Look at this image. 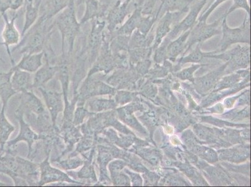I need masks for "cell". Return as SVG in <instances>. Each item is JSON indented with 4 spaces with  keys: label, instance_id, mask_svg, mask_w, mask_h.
Returning a JSON list of instances; mask_svg holds the SVG:
<instances>
[{
    "label": "cell",
    "instance_id": "6da1fadb",
    "mask_svg": "<svg viewBox=\"0 0 251 187\" xmlns=\"http://www.w3.org/2000/svg\"><path fill=\"white\" fill-rule=\"evenodd\" d=\"M226 15H223L222 22H221V33H222V40H221V48L225 50L229 46L237 43H246L251 44V17L247 15L244 18L243 24L238 28H230L227 23Z\"/></svg>",
    "mask_w": 251,
    "mask_h": 187
},
{
    "label": "cell",
    "instance_id": "7a4b0ae2",
    "mask_svg": "<svg viewBox=\"0 0 251 187\" xmlns=\"http://www.w3.org/2000/svg\"><path fill=\"white\" fill-rule=\"evenodd\" d=\"M223 18V15L216 20L211 24H207L206 22L197 21L195 26L190 29L186 46L190 48L196 43L205 42L214 36L220 35V24Z\"/></svg>",
    "mask_w": 251,
    "mask_h": 187
},
{
    "label": "cell",
    "instance_id": "3957f363",
    "mask_svg": "<svg viewBox=\"0 0 251 187\" xmlns=\"http://www.w3.org/2000/svg\"><path fill=\"white\" fill-rule=\"evenodd\" d=\"M207 1L208 0H201L191 6L189 8L188 14L181 22L174 25L167 37L171 40H174L184 32L190 30L197 22L198 16Z\"/></svg>",
    "mask_w": 251,
    "mask_h": 187
},
{
    "label": "cell",
    "instance_id": "277c9868",
    "mask_svg": "<svg viewBox=\"0 0 251 187\" xmlns=\"http://www.w3.org/2000/svg\"><path fill=\"white\" fill-rule=\"evenodd\" d=\"M184 13L181 12H166L162 16L157 25L154 33V47H157L168 35L172 29L173 24L179 22V18Z\"/></svg>",
    "mask_w": 251,
    "mask_h": 187
},
{
    "label": "cell",
    "instance_id": "5b68a950",
    "mask_svg": "<svg viewBox=\"0 0 251 187\" xmlns=\"http://www.w3.org/2000/svg\"><path fill=\"white\" fill-rule=\"evenodd\" d=\"M58 24L64 37L69 40H74L79 26L77 23L74 10L72 7H70L59 17Z\"/></svg>",
    "mask_w": 251,
    "mask_h": 187
},
{
    "label": "cell",
    "instance_id": "8992f818",
    "mask_svg": "<svg viewBox=\"0 0 251 187\" xmlns=\"http://www.w3.org/2000/svg\"><path fill=\"white\" fill-rule=\"evenodd\" d=\"M195 0H162L158 10L156 13V17L158 19L160 15L163 16L168 12L188 13L189 6Z\"/></svg>",
    "mask_w": 251,
    "mask_h": 187
},
{
    "label": "cell",
    "instance_id": "52a82bcc",
    "mask_svg": "<svg viewBox=\"0 0 251 187\" xmlns=\"http://www.w3.org/2000/svg\"><path fill=\"white\" fill-rule=\"evenodd\" d=\"M129 3L128 1L122 2L119 0L115 7L112 9L108 17L109 29H111V31H113L116 26L122 24L124 21L126 17L128 14L127 6Z\"/></svg>",
    "mask_w": 251,
    "mask_h": 187
},
{
    "label": "cell",
    "instance_id": "ba28073f",
    "mask_svg": "<svg viewBox=\"0 0 251 187\" xmlns=\"http://www.w3.org/2000/svg\"><path fill=\"white\" fill-rule=\"evenodd\" d=\"M143 17L142 8L136 4L135 10L133 14L126 22L125 23L120 27L117 31L118 35L130 36L134 31L138 28L141 17Z\"/></svg>",
    "mask_w": 251,
    "mask_h": 187
},
{
    "label": "cell",
    "instance_id": "9c48e42d",
    "mask_svg": "<svg viewBox=\"0 0 251 187\" xmlns=\"http://www.w3.org/2000/svg\"><path fill=\"white\" fill-rule=\"evenodd\" d=\"M189 33H190V30L187 31L178 36L173 42L171 41L167 47L169 55L175 57L181 53L182 50L186 47Z\"/></svg>",
    "mask_w": 251,
    "mask_h": 187
},
{
    "label": "cell",
    "instance_id": "30bf717a",
    "mask_svg": "<svg viewBox=\"0 0 251 187\" xmlns=\"http://www.w3.org/2000/svg\"><path fill=\"white\" fill-rule=\"evenodd\" d=\"M154 40V34L150 33V35L149 34L148 36H146L136 29L130 36L129 45L132 47H146L151 44Z\"/></svg>",
    "mask_w": 251,
    "mask_h": 187
},
{
    "label": "cell",
    "instance_id": "8fae6325",
    "mask_svg": "<svg viewBox=\"0 0 251 187\" xmlns=\"http://www.w3.org/2000/svg\"><path fill=\"white\" fill-rule=\"evenodd\" d=\"M42 55L43 53L37 54V55H27L25 57L17 67L29 70V71H35L42 65Z\"/></svg>",
    "mask_w": 251,
    "mask_h": 187
},
{
    "label": "cell",
    "instance_id": "7c38bea8",
    "mask_svg": "<svg viewBox=\"0 0 251 187\" xmlns=\"http://www.w3.org/2000/svg\"><path fill=\"white\" fill-rule=\"evenodd\" d=\"M3 38L5 44L7 46L16 44L19 40V33L14 25V19L7 23L3 32Z\"/></svg>",
    "mask_w": 251,
    "mask_h": 187
},
{
    "label": "cell",
    "instance_id": "4fadbf2b",
    "mask_svg": "<svg viewBox=\"0 0 251 187\" xmlns=\"http://www.w3.org/2000/svg\"><path fill=\"white\" fill-rule=\"evenodd\" d=\"M4 107L5 106L4 105L1 113L0 114V143H1L2 147L7 140L11 132L14 130V127L8 122L4 117Z\"/></svg>",
    "mask_w": 251,
    "mask_h": 187
},
{
    "label": "cell",
    "instance_id": "5bb4252c",
    "mask_svg": "<svg viewBox=\"0 0 251 187\" xmlns=\"http://www.w3.org/2000/svg\"><path fill=\"white\" fill-rule=\"evenodd\" d=\"M157 20V18L156 15H143L137 29H138L143 35L148 36L151 31L152 27H153Z\"/></svg>",
    "mask_w": 251,
    "mask_h": 187
},
{
    "label": "cell",
    "instance_id": "9a60e30c",
    "mask_svg": "<svg viewBox=\"0 0 251 187\" xmlns=\"http://www.w3.org/2000/svg\"><path fill=\"white\" fill-rule=\"evenodd\" d=\"M232 1H233V4L230 6L229 10L225 12V14L227 17L237 9H243L246 11L249 17H251V6L249 3V0H232Z\"/></svg>",
    "mask_w": 251,
    "mask_h": 187
},
{
    "label": "cell",
    "instance_id": "2e32d148",
    "mask_svg": "<svg viewBox=\"0 0 251 187\" xmlns=\"http://www.w3.org/2000/svg\"><path fill=\"white\" fill-rule=\"evenodd\" d=\"M38 16V9L33 7L31 3L27 7L26 22H25L24 33L28 29L31 24L35 22Z\"/></svg>",
    "mask_w": 251,
    "mask_h": 187
},
{
    "label": "cell",
    "instance_id": "e0dca14e",
    "mask_svg": "<svg viewBox=\"0 0 251 187\" xmlns=\"http://www.w3.org/2000/svg\"><path fill=\"white\" fill-rule=\"evenodd\" d=\"M68 0H50L48 17H51L67 6Z\"/></svg>",
    "mask_w": 251,
    "mask_h": 187
},
{
    "label": "cell",
    "instance_id": "ac0fdd59",
    "mask_svg": "<svg viewBox=\"0 0 251 187\" xmlns=\"http://www.w3.org/2000/svg\"><path fill=\"white\" fill-rule=\"evenodd\" d=\"M43 42H44V36L42 32L37 31L31 36L28 47L31 50L37 49L43 45Z\"/></svg>",
    "mask_w": 251,
    "mask_h": 187
},
{
    "label": "cell",
    "instance_id": "d6986e66",
    "mask_svg": "<svg viewBox=\"0 0 251 187\" xmlns=\"http://www.w3.org/2000/svg\"><path fill=\"white\" fill-rule=\"evenodd\" d=\"M204 56H207L206 54H204L202 53L201 51V49L200 48V44L197 46L196 47L195 51H193L192 53L189 54L188 56L186 57L183 59V62H199L201 61V59H202V57Z\"/></svg>",
    "mask_w": 251,
    "mask_h": 187
},
{
    "label": "cell",
    "instance_id": "ffe728a7",
    "mask_svg": "<svg viewBox=\"0 0 251 187\" xmlns=\"http://www.w3.org/2000/svg\"><path fill=\"white\" fill-rule=\"evenodd\" d=\"M28 79L29 76L26 73L17 71L13 77V83L14 86L23 87V84H26L28 83Z\"/></svg>",
    "mask_w": 251,
    "mask_h": 187
},
{
    "label": "cell",
    "instance_id": "44dd1931",
    "mask_svg": "<svg viewBox=\"0 0 251 187\" xmlns=\"http://www.w3.org/2000/svg\"><path fill=\"white\" fill-rule=\"evenodd\" d=\"M226 1V0H215V1H214V3L211 4V6H210L208 10H207L206 12H204L201 16L198 21L206 22L207 18H209L211 13H213V11L215 10L221 4H222Z\"/></svg>",
    "mask_w": 251,
    "mask_h": 187
},
{
    "label": "cell",
    "instance_id": "7402d4cb",
    "mask_svg": "<svg viewBox=\"0 0 251 187\" xmlns=\"http://www.w3.org/2000/svg\"><path fill=\"white\" fill-rule=\"evenodd\" d=\"M87 10H90L86 12V15L84 17L83 20L84 22L87 21V20L90 19L91 17L95 16L98 10V4L97 1L95 0H90L88 3V9Z\"/></svg>",
    "mask_w": 251,
    "mask_h": 187
},
{
    "label": "cell",
    "instance_id": "603a6c76",
    "mask_svg": "<svg viewBox=\"0 0 251 187\" xmlns=\"http://www.w3.org/2000/svg\"><path fill=\"white\" fill-rule=\"evenodd\" d=\"M1 99H0V111H1Z\"/></svg>",
    "mask_w": 251,
    "mask_h": 187
},
{
    "label": "cell",
    "instance_id": "cb8c5ba5",
    "mask_svg": "<svg viewBox=\"0 0 251 187\" xmlns=\"http://www.w3.org/2000/svg\"><path fill=\"white\" fill-rule=\"evenodd\" d=\"M32 1H33V0H29V1L32 2Z\"/></svg>",
    "mask_w": 251,
    "mask_h": 187
},
{
    "label": "cell",
    "instance_id": "d4e9b609",
    "mask_svg": "<svg viewBox=\"0 0 251 187\" xmlns=\"http://www.w3.org/2000/svg\"><path fill=\"white\" fill-rule=\"evenodd\" d=\"M250 1V0H249V1Z\"/></svg>",
    "mask_w": 251,
    "mask_h": 187
},
{
    "label": "cell",
    "instance_id": "484cf974",
    "mask_svg": "<svg viewBox=\"0 0 251 187\" xmlns=\"http://www.w3.org/2000/svg\"></svg>",
    "mask_w": 251,
    "mask_h": 187
}]
</instances>
